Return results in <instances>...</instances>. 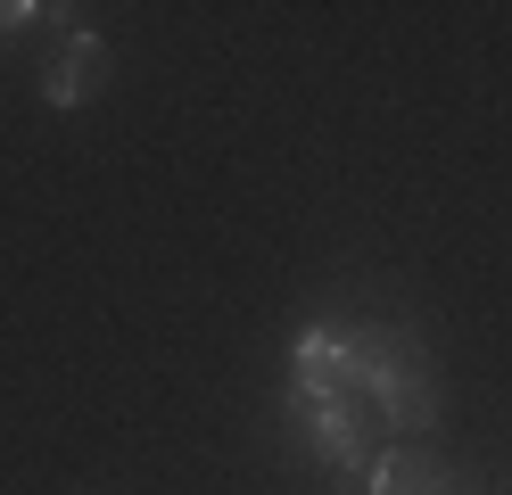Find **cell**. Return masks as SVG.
Masks as SVG:
<instances>
[{
  "instance_id": "6da1fadb",
  "label": "cell",
  "mask_w": 512,
  "mask_h": 495,
  "mask_svg": "<svg viewBox=\"0 0 512 495\" xmlns=\"http://www.w3.org/2000/svg\"><path fill=\"white\" fill-rule=\"evenodd\" d=\"M108 66H116V58H108V42H100V33H75V42L50 58V75H42V99H50V108H83V99H100Z\"/></svg>"
},
{
  "instance_id": "7a4b0ae2",
  "label": "cell",
  "mask_w": 512,
  "mask_h": 495,
  "mask_svg": "<svg viewBox=\"0 0 512 495\" xmlns=\"http://www.w3.org/2000/svg\"><path fill=\"white\" fill-rule=\"evenodd\" d=\"M298 413H306L314 438H323L331 462H364L372 454V421L380 413H356V388H347V396H298Z\"/></svg>"
},
{
  "instance_id": "3957f363",
  "label": "cell",
  "mask_w": 512,
  "mask_h": 495,
  "mask_svg": "<svg viewBox=\"0 0 512 495\" xmlns=\"http://www.w3.org/2000/svg\"><path fill=\"white\" fill-rule=\"evenodd\" d=\"M339 339H347V388H356V396H380V388L397 380V363L413 355V339H405V330H389V322L339 330Z\"/></svg>"
},
{
  "instance_id": "277c9868",
  "label": "cell",
  "mask_w": 512,
  "mask_h": 495,
  "mask_svg": "<svg viewBox=\"0 0 512 495\" xmlns=\"http://www.w3.org/2000/svg\"><path fill=\"white\" fill-rule=\"evenodd\" d=\"M372 405H380V421H389V429H405V438H422V429L438 421V388H430V372H422V355H405V363H397V380L380 388Z\"/></svg>"
},
{
  "instance_id": "5b68a950",
  "label": "cell",
  "mask_w": 512,
  "mask_h": 495,
  "mask_svg": "<svg viewBox=\"0 0 512 495\" xmlns=\"http://www.w3.org/2000/svg\"><path fill=\"white\" fill-rule=\"evenodd\" d=\"M372 495H455V471L422 446H397V454L372 462Z\"/></svg>"
},
{
  "instance_id": "8992f818",
  "label": "cell",
  "mask_w": 512,
  "mask_h": 495,
  "mask_svg": "<svg viewBox=\"0 0 512 495\" xmlns=\"http://www.w3.org/2000/svg\"><path fill=\"white\" fill-rule=\"evenodd\" d=\"M298 396H347V339L339 330H306L298 339Z\"/></svg>"
},
{
  "instance_id": "52a82bcc",
  "label": "cell",
  "mask_w": 512,
  "mask_h": 495,
  "mask_svg": "<svg viewBox=\"0 0 512 495\" xmlns=\"http://www.w3.org/2000/svg\"><path fill=\"white\" fill-rule=\"evenodd\" d=\"M25 17H34V9H25V0H0V33H17Z\"/></svg>"
}]
</instances>
